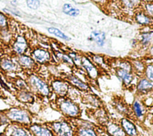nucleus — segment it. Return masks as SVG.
Returning <instances> with one entry per match:
<instances>
[{
    "mask_svg": "<svg viewBox=\"0 0 153 136\" xmlns=\"http://www.w3.org/2000/svg\"><path fill=\"white\" fill-rule=\"evenodd\" d=\"M43 123L53 131L55 136H75L72 124L64 117Z\"/></svg>",
    "mask_w": 153,
    "mask_h": 136,
    "instance_id": "obj_5",
    "label": "nucleus"
},
{
    "mask_svg": "<svg viewBox=\"0 0 153 136\" xmlns=\"http://www.w3.org/2000/svg\"><path fill=\"white\" fill-rule=\"evenodd\" d=\"M130 61L135 75L137 74H142L143 75V73L146 64H145L142 61L139 60L132 59L130 60Z\"/></svg>",
    "mask_w": 153,
    "mask_h": 136,
    "instance_id": "obj_26",
    "label": "nucleus"
},
{
    "mask_svg": "<svg viewBox=\"0 0 153 136\" xmlns=\"http://www.w3.org/2000/svg\"><path fill=\"white\" fill-rule=\"evenodd\" d=\"M146 13L153 18V3H148L145 5Z\"/></svg>",
    "mask_w": 153,
    "mask_h": 136,
    "instance_id": "obj_34",
    "label": "nucleus"
},
{
    "mask_svg": "<svg viewBox=\"0 0 153 136\" xmlns=\"http://www.w3.org/2000/svg\"><path fill=\"white\" fill-rule=\"evenodd\" d=\"M153 90V82L147 79L145 77H142L138 81L136 86V94L138 96L146 95Z\"/></svg>",
    "mask_w": 153,
    "mask_h": 136,
    "instance_id": "obj_21",
    "label": "nucleus"
},
{
    "mask_svg": "<svg viewBox=\"0 0 153 136\" xmlns=\"http://www.w3.org/2000/svg\"><path fill=\"white\" fill-rule=\"evenodd\" d=\"M90 39L95 42L100 47L103 46L106 39L105 33L100 30L93 31L90 36Z\"/></svg>",
    "mask_w": 153,
    "mask_h": 136,
    "instance_id": "obj_25",
    "label": "nucleus"
},
{
    "mask_svg": "<svg viewBox=\"0 0 153 136\" xmlns=\"http://www.w3.org/2000/svg\"><path fill=\"white\" fill-rule=\"evenodd\" d=\"M118 122L127 136H139V132L135 123L133 121L126 118L122 117L118 120Z\"/></svg>",
    "mask_w": 153,
    "mask_h": 136,
    "instance_id": "obj_20",
    "label": "nucleus"
},
{
    "mask_svg": "<svg viewBox=\"0 0 153 136\" xmlns=\"http://www.w3.org/2000/svg\"><path fill=\"white\" fill-rule=\"evenodd\" d=\"M33 136H55L53 131L43 122H35L23 127Z\"/></svg>",
    "mask_w": 153,
    "mask_h": 136,
    "instance_id": "obj_16",
    "label": "nucleus"
},
{
    "mask_svg": "<svg viewBox=\"0 0 153 136\" xmlns=\"http://www.w3.org/2000/svg\"><path fill=\"white\" fill-rule=\"evenodd\" d=\"M25 79L26 81L29 90L33 94L36 101L44 103L53 98L49 81H47L39 73H23Z\"/></svg>",
    "mask_w": 153,
    "mask_h": 136,
    "instance_id": "obj_2",
    "label": "nucleus"
},
{
    "mask_svg": "<svg viewBox=\"0 0 153 136\" xmlns=\"http://www.w3.org/2000/svg\"><path fill=\"white\" fill-rule=\"evenodd\" d=\"M123 4L128 8H133L139 2V0H122Z\"/></svg>",
    "mask_w": 153,
    "mask_h": 136,
    "instance_id": "obj_33",
    "label": "nucleus"
},
{
    "mask_svg": "<svg viewBox=\"0 0 153 136\" xmlns=\"http://www.w3.org/2000/svg\"><path fill=\"white\" fill-rule=\"evenodd\" d=\"M152 35V32H144L140 35V42L142 45L146 46L149 44Z\"/></svg>",
    "mask_w": 153,
    "mask_h": 136,
    "instance_id": "obj_30",
    "label": "nucleus"
},
{
    "mask_svg": "<svg viewBox=\"0 0 153 136\" xmlns=\"http://www.w3.org/2000/svg\"><path fill=\"white\" fill-rule=\"evenodd\" d=\"M8 136H29L28 132L22 126L12 123H7L4 130Z\"/></svg>",
    "mask_w": 153,
    "mask_h": 136,
    "instance_id": "obj_22",
    "label": "nucleus"
},
{
    "mask_svg": "<svg viewBox=\"0 0 153 136\" xmlns=\"http://www.w3.org/2000/svg\"><path fill=\"white\" fill-rule=\"evenodd\" d=\"M97 125L101 130L106 132L109 136H127L121 126L118 120L111 116L105 122Z\"/></svg>",
    "mask_w": 153,
    "mask_h": 136,
    "instance_id": "obj_11",
    "label": "nucleus"
},
{
    "mask_svg": "<svg viewBox=\"0 0 153 136\" xmlns=\"http://www.w3.org/2000/svg\"><path fill=\"white\" fill-rule=\"evenodd\" d=\"M48 31L50 33H51L54 35H55L57 37H59L61 39H63L64 40H66V41H69L71 39L68 36H66L64 33H63L61 30H60L59 29L56 28V27H49L48 28Z\"/></svg>",
    "mask_w": 153,
    "mask_h": 136,
    "instance_id": "obj_28",
    "label": "nucleus"
},
{
    "mask_svg": "<svg viewBox=\"0 0 153 136\" xmlns=\"http://www.w3.org/2000/svg\"><path fill=\"white\" fill-rule=\"evenodd\" d=\"M29 51V55L41 66H53L57 64L52 52L47 48L39 46H35L30 48Z\"/></svg>",
    "mask_w": 153,
    "mask_h": 136,
    "instance_id": "obj_6",
    "label": "nucleus"
},
{
    "mask_svg": "<svg viewBox=\"0 0 153 136\" xmlns=\"http://www.w3.org/2000/svg\"><path fill=\"white\" fill-rule=\"evenodd\" d=\"M10 94L13 95L16 100L24 106L33 105L36 101L35 95L29 89L11 90Z\"/></svg>",
    "mask_w": 153,
    "mask_h": 136,
    "instance_id": "obj_15",
    "label": "nucleus"
},
{
    "mask_svg": "<svg viewBox=\"0 0 153 136\" xmlns=\"http://www.w3.org/2000/svg\"><path fill=\"white\" fill-rule=\"evenodd\" d=\"M49 84L54 97H65L70 95V89L72 88L68 82L61 76H52Z\"/></svg>",
    "mask_w": 153,
    "mask_h": 136,
    "instance_id": "obj_8",
    "label": "nucleus"
},
{
    "mask_svg": "<svg viewBox=\"0 0 153 136\" xmlns=\"http://www.w3.org/2000/svg\"><path fill=\"white\" fill-rule=\"evenodd\" d=\"M110 104L118 114L139 125V123L133 114L131 104H128L123 96L118 95L114 96L111 98Z\"/></svg>",
    "mask_w": 153,
    "mask_h": 136,
    "instance_id": "obj_7",
    "label": "nucleus"
},
{
    "mask_svg": "<svg viewBox=\"0 0 153 136\" xmlns=\"http://www.w3.org/2000/svg\"><path fill=\"white\" fill-rule=\"evenodd\" d=\"M72 1H74V0H72Z\"/></svg>",
    "mask_w": 153,
    "mask_h": 136,
    "instance_id": "obj_38",
    "label": "nucleus"
},
{
    "mask_svg": "<svg viewBox=\"0 0 153 136\" xmlns=\"http://www.w3.org/2000/svg\"><path fill=\"white\" fill-rule=\"evenodd\" d=\"M0 115L7 121L25 127L33 122L38 115L25 106H14L0 110Z\"/></svg>",
    "mask_w": 153,
    "mask_h": 136,
    "instance_id": "obj_3",
    "label": "nucleus"
},
{
    "mask_svg": "<svg viewBox=\"0 0 153 136\" xmlns=\"http://www.w3.org/2000/svg\"><path fill=\"white\" fill-rule=\"evenodd\" d=\"M8 123L7 121L0 115V127L2 125H6Z\"/></svg>",
    "mask_w": 153,
    "mask_h": 136,
    "instance_id": "obj_35",
    "label": "nucleus"
},
{
    "mask_svg": "<svg viewBox=\"0 0 153 136\" xmlns=\"http://www.w3.org/2000/svg\"><path fill=\"white\" fill-rule=\"evenodd\" d=\"M22 70V73H39L42 66L37 63L33 58L26 54L20 55L13 58Z\"/></svg>",
    "mask_w": 153,
    "mask_h": 136,
    "instance_id": "obj_9",
    "label": "nucleus"
},
{
    "mask_svg": "<svg viewBox=\"0 0 153 136\" xmlns=\"http://www.w3.org/2000/svg\"><path fill=\"white\" fill-rule=\"evenodd\" d=\"M26 4L29 8L32 10H36L40 5L39 0H26Z\"/></svg>",
    "mask_w": 153,
    "mask_h": 136,
    "instance_id": "obj_32",
    "label": "nucleus"
},
{
    "mask_svg": "<svg viewBox=\"0 0 153 136\" xmlns=\"http://www.w3.org/2000/svg\"><path fill=\"white\" fill-rule=\"evenodd\" d=\"M62 10L65 14L71 17H76L79 14V10L69 4H65L63 6Z\"/></svg>",
    "mask_w": 153,
    "mask_h": 136,
    "instance_id": "obj_27",
    "label": "nucleus"
},
{
    "mask_svg": "<svg viewBox=\"0 0 153 136\" xmlns=\"http://www.w3.org/2000/svg\"><path fill=\"white\" fill-rule=\"evenodd\" d=\"M10 51L7 55L12 58L17 56L25 54L29 50V44L26 38L23 35H19L11 43Z\"/></svg>",
    "mask_w": 153,
    "mask_h": 136,
    "instance_id": "obj_10",
    "label": "nucleus"
},
{
    "mask_svg": "<svg viewBox=\"0 0 153 136\" xmlns=\"http://www.w3.org/2000/svg\"><path fill=\"white\" fill-rule=\"evenodd\" d=\"M143 76L153 82V63L146 65L143 73Z\"/></svg>",
    "mask_w": 153,
    "mask_h": 136,
    "instance_id": "obj_29",
    "label": "nucleus"
},
{
    "mask_svg": "<svg viewBox=\"0 0 153 136\" xmlns=\"http://www.w3.org/2000/svg\"><path fill=\"white\" fill-rule=\"evenodd\" d=\"M50 107L59 112L66 119L81 118L82 109L80 104L76 102L70 95L65 97H54L48 101Z\"/></svg>",
    "mask_w": 153,
    "mask_h": 136,
    "instance_id": "obj_1",
    "label": "nucleus"
},
{
    "mask_svg": "<svg viewBox=\"0 0 153 136\" xmlns=\"http://www.w3.org/2000/svg\"><path fill=\"white\" fill-rule=\"evenodd\" d=\"M81 102L87 106H90L93 108H101L106 107L103 101L93 92H84L79 95Z\"/></svg>",
    "mask_w": 153,
    "mask_h": 136,
    "instance_id": "obj_17",
    "label": "nucleus"
},
{
    "mask_svg": "<svg viewBox=\"0 0 153 136\" xmlns=\"http://www.w3.org/2000/svg\"><path fill=\"white\" fill-rule=\"evenodd\" d=\"M8 27L7 17L5 14L0 13V30L8 29Z\"/></svg>",
    "mask_w": 153,
    "mask_h": 136,
    "instance_id": "obj_31",
    "label": "nucleus"
},
{
    "mask_svg": "<svg viewBox=\"0 0 153 136\" xmlns=\"http://www.w3.org/2000/svg\"><path fill=\"white\" fill-rule=\"evenodd\" d=\"M81 66L91 81H96L101 75L100 67L94 63L87 55H81Z\"/></svg>",
    "mask_w": 153,
    "mask_h": 136,
    "instance_id": "obj_12",
    "label": "nucleus"
},
{
    "mask_svg": "<svg viewBox=\"0 0 153 136\" xmlns=\"http://www.w3.org/2000/svg\"><path fill=\"white\" fill-rule=\"evenodd\" d=\"M131 108L139 125L140 123L143 122L146 113V105H145L143 103L140 101L139 100L135 99L131 104Z\"/></svg>",
    "mask_w": 153,
    "mask_h": 136,
    "instance_id": "obj_19",
    "label": "nucleus"
},
{
    "mask_svg": "<svg viewBox=\"0 0 153 136\" xmlns=\"http://www.w3.org/2000/svg\"><path fill=\"white\" fill-rule=\"evenodd\" d=\"M95 1H97V2H100V1H102L103 0H94Z\"/></svg>",
    "mask_w": 153,
    "mask_h": 136,
    "instance_id": "obj_37",
    "label": "nucleus"
},
{
    "mask_svg": "<svg viewBox=\"0 0 153 136\" xmlns=\"http://www.w3.org/2000/svg\"><path fill=\"white\" fill-rule=\"evenodd\" d=\"M52 53L57 61L68 65L71 69H75V64L72 58L69 56L67 53L63 51H60L55 50H52Z\"/></svg>",
    "mask_w": 153,
    "mask_h": 136,
    "instance_id": "obj_23",
    "label": "nucleus"
},
{
    "mask_svg": "<svg viewBox=\"0 0 153 136\" xmlns=\"http://www.w3.org/2000/svg\"><path fill=\"white\" fill-rule=\"evenodd\" d=\"M67 119L72 124L75 136H98V132L101 130L100 126L95 122L81 118Z\"/></svg>",
    "mask_w": 153,
    "mask_h": 136,
    "instance_id": "obj_4",
    "label": "nucleus"
},
{
    "mask_svg": "<svg viewBox=\"0 0 153 136\" xmlns=\"http://www.w3.org/2000/svg\"><path fill=\"white\" fill-rule=\"evenodd\" d=\"M0 72L2 74H17L22 70L16 61L7 54L0 57Z\"/></svg>",
    "mask_w": 153,
    "mask_h": 136,
    "instance_id": "obj_13",
    "label": "nucleus"
},
{
    "mask_svg": "<svg viewBox=\"0 0 153 136\" xmlns=\"http://www.w3.org/2000/svg\"><path fill=\"white\" fill-rule=\"evenodd\" d=\"M114 70L117 77L122 82L123 86L127 88L130 85L135 76V74L133 72L119 67H115Z\"/></svg>",
    "mask_w": 153,
    "mask_h": 136,
    "instance_id": "obj_18",
    "label": "nucleus"
},
{
    "mask_svg": "<svg viewBox=\"0 0 153 136\" xmlns=\"http://www.w3.org/2000/svg\"><path fill=\"white\" fill-rule=\"evenodd\" d=\"M134 19L137 23L142 26H151L153 24V18L144 11H139L136 13Z\"/></svg>",
    "mask_w": 153,
    "mask_h": 136,
    "instance_id": "obj_24",
    "label": "nucleus"
},
{
    "mask_svg": "<svg viewBox=\"0 0 153 136\" xmlns=\"http://www.w3.org/2000/svg\"><path fill=\"white\" fill-rule=\"evenodd\" d=\"M149 53H150V55L153 57V45L151 47L149 50Z\"/></svg>",
    "mask_w": 153,
    "mask_h": 136,
    "instance_id": "obj_36",
    "label": "nucleus"
},
{
    "mask_svg": "<svg viewBox=\"0 0 153 136\" xmlns=\"http://www.w3.org/2000/svg\"><path fill=\"white\" fill-rule=\"evenodd\" d=\"M61 77L68 82L72 88L76 89L81 93L93 92L88 83L84 82L74 73L66 74L64 76Z\"/></svg>",
    "mask_w": 153,
    "mask_h": 136,
    "instance_id": "obj_14",
    "label": "nucleus"
}]
</instances>
